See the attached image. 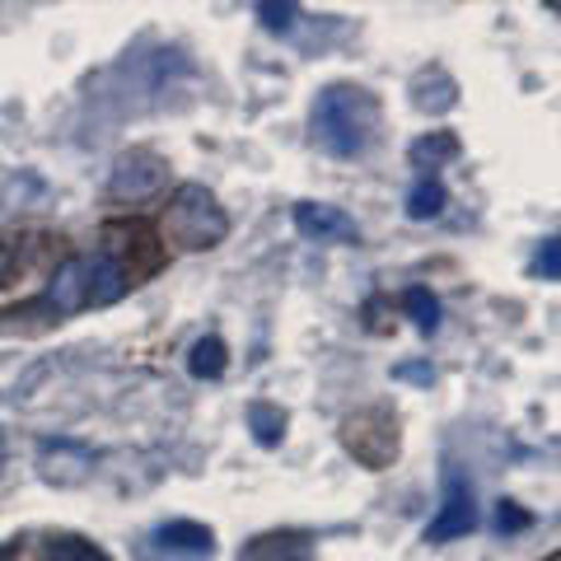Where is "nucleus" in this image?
Instances as JSON below:
<instances>
[{
  "label": "nucleus",
  "mask_w": 561,
  "mask_h": 561,
  "mask_svg": "<svg viewBox=\"0 0 561 561\" xmlns=\"http://www.w3.org/2000/svg\"><path fill=\"white\" fill-rule=\"evenodd\" d=\"M309 131H313V146L332 154V160H365L379 146L383 108L365 84H351V80L323 84L309 108Z\"/></svg>",
  "instance_id": "1"
},
{
  "label": "nucleus",
  "mask_w": 561,
  "mask_h": 561,
  "mask_svg": "<svg viewBox=\"0 0 561 561\" xmlns=\"http://www.w3.org/2000/svg\"><path fill=\"white\" fill-rule=\"evenodd\" d=\"M230 234V216L216 202V192H206L202 183H183L164 206V239L179 253H206L220 249Z\"/></svg>",
  "instance_id": "2"
},
{
  "label": "nucleus",
  "mask_w": 561,
  "mask_h": 561,
  "mask_svg": "<svg viewBox=\"0 0 561 561\" xmlns=\"http://www.w3.org/2000/svg\"><path fill=\"white\" fill-rule=\"evenodd\" d=\"M342 445L365 468H389L398 459V416L389 408H365L342 421Z\"/></svg>",
  "instance_id": "3"
},
{
  "label": "nucleus",
  "mask_w": 561,
  "mask_h": 561,
  "mask_svg": "<svg viewBox=\"0 0 561 561\" xmlns=\"http://www.w3.org/2000/svg\"><path fill=\"white\" fill-rule=\"evenodd\" d=\"M136 557L140 561H210L216 557V534L197 519H169V524H154L150 534H140Z\"/></svg>",
  "instance_id": "4"
},
{
  "label": "nucleus",
  "mask_w": 561,
  "mask_h": 561,
  "mask_svg": "<svg viewBox=\"0 0 561 561\" xmlns=\"http://www.w3.org/2000/svg\"><path fill=\"white\" fill-rule=\"evenodd\" d=\"M169 183V160L154 150H122L108 173V197L113 202H150Z\"/></svg>",
  "instance_id": "5"
},
{
  "label": "nucleus",
  "mask_w": 561,
  "mask_h": 561,
  "mask_svg": "<svg viewBox=\"0 0 561 561\" xmlns=\"http://www.w3.org/2000/svg\"><path fill=\"white\" fill-rule=\"evenodd\" d=\"M472 529H478V491H472L468 472L449 468L440 486V511L426 524V542H454V538H468Z\"/></svg>",
  "instance_id": "6"
},
{
  "label": "nucleus",
  "mask_w": 561,
  "mask_h": 561,
  "mask_svg": "<svg viewBox=\"0 0 561 561\" xmlns=\"http://www.w3.org/2000/svg\"><path fill=\"white\" fill-rule=\"evenodd\" d=\"M43 309L57 313V319L90 309V257H66L61 267L51 272L47 295H43Z\"/></svg>",
  "instance_id": "7"
},
{
  "label": "nucleus",
  "mask_w": 561,
  "mask_h": 561,
  "mask_svg": "<svg viewBox=\"0 0 561 561\" xmlns=\"http://www.w3.org/2000/svg\"><path fill=\"white\" fill-rule=\"evenodd\" d=\"M295 230L319 243H360V225L346 216L342 206L328 202H300L295 206Z\"/></svg>",
  "instance_id": "8"
},
{
  "label": "nucleus",
  "mask_w": 561,
  "mask_h": 561,
  "mask_svg": "<svg viewBox=\"0 0 561 561\" xmlns=\"http://www.w3.org/2000/svg\"><path fill=\"white\" fill-rule=\"evenodd\" d=\"M38 472L51 486H80L94 472V454L84 445H76V440H51L38 454Z\"/></svg>",
  "instance_id": "9"
},
{
  "label": "nucleus",
  "mask_w": 561,
  "mask_h": 561,
  "mask_svg": "<svg viewBox=\"0 0 561 561\" xmlns=\"http://www.w3.org/2000/svg\"><path fill=\"white\" fill-rule=\"evenodd\" d=\"M136 286L131 272L122 267V262L113 253H99L90 257V309H103V305H117L122 295H127Z\"/></svg>",
  "instance_id": "10"
},
{
  "label": "nucleus",
  "mask_w": 561,
  "mask_h": 561,
  "mask_svg": "<svg viewBox=\"0 0 561 561\" xmlns=\"http://www.w3.org/2000/svg\"><path fill=\"white\" fill-rule=\"evenodd\" d=\"M239 561H313V542L305 534H257L239 548Z\"/></svg>",
  "instance_id": "11"
},
{
  "label": "nucleus",
  "mask_w": 561,
  "mask_h": 561,
  "mask_svg": "<svg viewBox=\"0 0 561 561\" xmlns=\"http://www.w3.org/2000/svg\"><path fill=\"white\" fill-rule=\"evenodd\" d=\"M249 431L262 449H276L286 440V412L276 402H249Z\"/></svg>",
  "instance_id": "12"
},
{
  "label": "nucleus",
  "mask_w": 561,
  "mask_h": 561,
  "mask_svg": "<svg viewBox=\"0 0 561 561\" xmlns=\"http://www.w3.org/2000/svg\"><path fill=\"white\" fill-rule=\"evenodd\" d=\"M225 365H230V351H225V342L210 332V337H197L192 342V356H187V370L197 379H220Z\"/></svg>",
  "instance_id": "13"
},
{
  "label": "nucleus",
  "mask_w": 561,
  "mask_h": 561,
  "mask_svg": "<svg viewBox=\"0 0 561 561\" xmlns=\"http://www.w3.org/2000/svg\"><path fill=\"white\" fill-rule=\"evenodd\" d=\"M445 210V183L435 179V173H421L408 192V216L412 220H435Z\"/></svg>",
  "instance_id": "14"
},
{
  "label": "nucleus",
  "mask_w": 561,
  "mask_h": 561,
  "mask_svg": "<svg viewBox=\"0 0 561 561\" xmlns=\"http://www.w3.org/2000/svg\"><path fill=\"white\" fill-rule=\"evenodd\" d=\"M449 160H459V136L454 131H431V136H421L412 146V164L416 169H440Z\"/></svg>",
  "instance_id": "15"
},
{
  "label": "nucleus",
  "mask_w": 561,
  "mask_h": 561,
  "mask_svg": "<svg viewBox=\"0 0 561 561\" xmlns=\"http://www.w3.org/2000/svg\"><path fill=\"white\" fill-rule=\"evenodd\" d=\"M43 561H108V552L94 548V542H84V538H76V534H57V538H47Z\"/></svg>",
  "instance_id": "16"
},
{
  "label": "nucleus",
  "mask_w": 561,
  "mask_h": 561,
  "mask_svg": "<svg viewBox=\"0 0 561 561\" xmlns=\"http://www.w3.org/2000/svg\"><path fill=\"white\" fill-rule=\"evenodd\" d=\"M402 309L412 313V323L426 332V337H431L435 328H440V300H435L426 286H408V290H402Z\"/></svg>",
  "instance_id": "17"
},
{
  "label": "nucleus",
  "mask_w": 561,
  "mask_h": 561,
  "mask_svg": "<svg viewBox=\"0 0 561 561\" xmlns=\"http://www.w3.org/2000/svg\"><path fill=\"white\" fill-rule=\"evenodd\" d=\"M534 272L542 280H557L561 276V249H557V234H548L538 243V253H534Z\"/></svg>",
  "instance_id": "18"
},
{
  "label": "nucleus",
  "mask_w": 561,
  "mask_h": 561,
  "mask_svg": "<svg viewBox=\"0 0 561 561\" xmlns=\"http://www.w3.org/2000/svg\"><path fill=\"white\" fill-rule=\"evenodd\" d=\"M257 14H262V24H267L272 33H290V28H295V14H300V10H295V5H272V0H262Z\"/></svg>",
  "instance_id": "19"
},
{
  "label": "nucleus",
  "mask_w": 561,
  "mask_h": 561,
  "mask_svg": "<svg viewBox=\"0 0 561 561\" xmlns=\"http://www.w3.org/2000/svg\"><path fill=\"white\" fill-rule=\"evenodd\" d=\"M529 524H534V515L519 511L515 501H501V505H496V529H501V534H519V529H529Z\"/></svg>",
  "instance_id": "20"
},
{
  "label": "nucleus",
  "mask_w": 561,
  "mask_h": 561,
  "mask_svg": "<svg viewBox=\"0 0 561 561\" xmlns=\"http://www.w3.org/2000/svg\"><path fill=\"white\" fill-rule=\"evenodd\" d=\"M393 379H398V383H435V365H431V360L393 365Z\"/></svg>",
  "instance_id": "21"
},
{
  "label": "nucleus",
  "mask_w": 561,
  "mask_h": 561,
  "mask_svg": "<svg viewBox=\"0 0 561 561\" xmlns=\"http://www.w3.org/2000/svg\"><path fill=\"white\" fill-rule=\"evenodd\" d=\"M0 468H5V435H0Z\"/></svg>",
  "instance_id": "22"
},
{
  "label": "nucleus",
  "mask_w": 561,
  "mask_h": 561,
  "mask_svg": "<svg viewBox=\"0 0 561 561\" xmlns=\"http://www.w3.org/2000/svg\"><path fill=\"white\" fill-rule=\"evenodd\" d=\"M548 561H561V557H557V552H552V557H548Z\"/></svg>",
  "instance_id": "23"
}]
</instances>
